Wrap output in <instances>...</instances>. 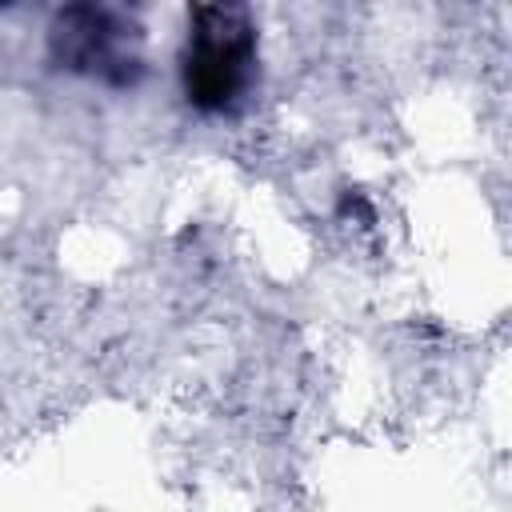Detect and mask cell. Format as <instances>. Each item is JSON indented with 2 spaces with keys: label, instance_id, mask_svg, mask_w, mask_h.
Instances as JSON below:
<instances>
[{
  "label": "cell",
  "instance_id": "obj_2",
  "mask_svg": "<svg viewBox=\"0 0 512 512\" xmlns=\"http://www.w3.org/2000/svg\"><path fill=\"white\" fill-rule=\"evenodd\" d=\"M52 60L68 72L128 88L140 76V28L100 4H72L56 12L52 32Z\"/></svg>",
  "mask_w": 512,
  "mask_h": 512
},
{
  "label": "cell",
  "instance_id": "obj_1",
  "mask_svg": "<svg viewBox=\"0 0 512 512\" xmlns=\"http://www.w3.org/2000/svg\"><path fill=\"white\" fill-rule=\"evenodd\" d=\"M256 80V24L240 4H200L188 16L180 84L196 112H232Z\"/></svg>",
  "mask_w": 512,
  "mask_h": 512
}]
</instances>
